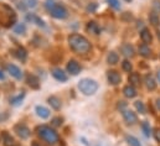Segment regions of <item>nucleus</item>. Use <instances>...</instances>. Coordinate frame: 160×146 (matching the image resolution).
I'll return each mask as SVG.
<instances>
[{
  "mask_svg": "<svg viewBox=\"0 0 160 146\" xmlns=\"http://www.w3.org/2000/svg\"><path fill=\"white\" fill-rule=\"evenodd\" d=\"M154 138H155V140L160 143V129H155L154 130Z\"/></svg>",
  "mask_w": 160,
  "mask_h": 146,
  "instance_id": "41",
  "label": "nucleus"
},
{
  "mask_svg": "<svg viewBox=\"0 0 160 146\" xmlns=\"http://www.w3.org/2000/svg\"><path fill=\"white\" fill-rule=\"evenodd\" d=\"M153 10L157 14L160 12V0H153Z\"/></svg>",
  "mask_w": 160,
  "mask_h": 146,
  "instance_id": "37",
  "label": "nucleus"
},
{
  "mask_svg": "<svg viewBox=\"0 0 160 146\" xmlns=\"http://www.w3.org/2000/svg\"><path fill=\"white\" fill-rule=\"evenodd\" d=\"M2 143H4L5 146H15V140H14V138H12L9 133H6V131L2 133Z\"/></svg>",
  "mask_w": 160,
  "mask_h": 146,
  "instance_id": "24",
  "label": "nucleus"
},
{
  "mask_svg": "<svg viewBox=\"0 0 160 146\" xmlns=\"http://www.w3.org/2000/svg\"><path fill=\"white\" fill-rule=\"evenodd\" d=\"M149 21H150V24H153L154 26H157V25L159 24V16H158V14H157L155 11H153V12L149 14Z\"/></svg>",
  "mask_w": 160,
  "mask_h": 146,
  "instance_id": "28",
  "label": "nucleus"
},
{
  "mask_svg": "<svg viewBox=\"0 0 160 146\" xmlns=\"http://www.w3.org/2000/svg\"><path fill=\"white\" fill-rule=\"evenodd\" d=\"M155 104H157V108L160 110V98H158V99H157V103H155Z\"/></svg>",
  "mask_w": 160,
  "mask_h": 146,
  "instance_id": "42",
  "label": "nucleus"
},
{
  "mask_svg": "<svg viewBox=\"0 0 160 146\" xmlns=\"http://www.w3.org/2000/svg\"><path fill=\"white\" fill-rule=\"evenodd\" d=\"M31 146H41L38 141H32V144H31Z\"/></svg>",
  "mask_w": 160,
  "mask_h": 146,
  "instance_id": "43",
  "label": "nucleus"
},
{
  "mask_svg": "<svg viewBox=\"0 0 160 146\" xmlns=\"http://www.w3.org/2000/svg\"><path fill=\"white\" fill-rule=\"evenodd\" d=\"M108 1V4L113 7V9H116V10H119L120 9V2L119 0H107Z\"/></svg>",
  "mask_w": 160,
  "mask_h": 146,
  "instance_id": "34",
  "label": "nucleus"
},
{
  "mask_svg": "<svg viewBox=\"0 0 160 146\" xmlns=\"http://www.w3.org/2000/svg\"><path fill=\"white\" fill-rule=\"evenodd\" d=\"M120 51H122V53H123L125 57H133V56L135 55L134 48H133V46H132L130 43H124V45L120 47Z\"/></svg>",
  "mask_w": 160,
  "mask_h": 146,
  "instance_id": "16",
  "label": "nucleus"
},
{
  "mask_svg": "<svg viewBox=\"0 0 160 146\" xmlns=\"http://www.w3.org/2000/svg\"><path fill=\"white\" fill-rule=\"evenodd\" d=\"M66 70H67V72L70 73V74H72V75H77V74L82 71V66L80 65L78 61H76V60H70L68 63H67Z\"/></svg>",
  "mask_w": 160,
  "mask_h": 146,
  "instance_id": "7",
  "label": "nucleus"
},
{
  "mask_svg": "<svg viewBox=\"0 0 160 146\" xmlns=\"http://www.w3.org/2000/svg\"><path fill=\"white\" fill-rule=\"evenodd\" d=\"M123 94L127 97V98H134L137 95V90L134 88V85L129 84V85H125L124 89H123Z\"/></svg>",
  "mask_w": 160,
  "mask_h": 146,
  "instance_id": "21",
  "label": "nucleus"
},
{
  "mask_svg": "<svg viewBox=\"0 0 160 146\" xmlns=\"http://www.w3.org/2000/svg\"><path fill=\"white\" fill-rule=\"evenodd\" d=\"M107 79L113 85H117L122 82V77H120V74L117 71H108L107 72Z\"/></svg>",
  "mask_w": 160,
  "mask_h": 146,
  "instance_id": "12",
  "label": "nucleus"
},
{
  "mask_svg": "<svg viewBox=\"0 0 160 146\" xmlns=\"http://www.w3.org/2000/svg\"><path fill=\"white\" fill-rule=\"evenodd\" d=\"M122 68H123V71H125V72H130V71L133 70V66H132V63H130L128 60H124L123 63H122Z\"/></svg>",
  "mask_w": 160,
  "mask_h": 146,
  "instance_id": "32",
  "label": "nucleus"
},
{
  "mask_svg": "<svg viewBox=\"0 0 160 146\" xmlns=\"http://www.w3.org/2000/svg\"><path fill=\"white\" fill-rule=\"evenodd\" d=\"M14 32L18 35H24L26 32V25L25 24H16L14 27Z\"/></svg>",
  "mask_w": 160,
  "mask_h": 146,
  "instance_id": "27",
  "label": "nucleus"
},
{
  "mask_svg": "<svg viewBox=\"0 0 160 146\" xmlns=\"http://www.w3.org/2000/svg\"><path fill=\"white\" fill-rule=\"evenodd\" d=\"M118 61H119V56H118L117 52L112 51V52L108 53V56H107V62H108L109 65H117Z\"/></svg>",
  "mask_w": 160,
  "mask_h": 146,
  "instance_id": "25",
  "label": "nucleus"
},
{
  "mask_svg": "<svg viewBox=\"0 0 160 146\" xmlns=\"http://www.w3.org/2000/svg\"><path fill=\"white\" fill-rule=\"evenodd\" d=\"M122 114H123V119H124V121H125L128 125H134V124L138 121V116H137V114H135L134 111H132V110L125 109L122 111Z\"/></svg>",
  "mask_w": 160,
  "mask_h": 146,
  "instance_id": "8",
  "label": "nucleus"
},
{
  "mask_svg": "<svg viewBox=\"0 0 160 146\" xmlns=\"http://www.w3.org/2000/svg\"><path fill=\"white\" fill-rule=\"evenodd\" d=\"M140 38H142V41L144 42V43H150L152 42V40H153V36H152V34H150V31L148 30V29H143L142 31H140Z\"/></svg>",
  "mask_w": 160,
  "mask_h": 146,
  "instance_id": "22",
  "label": "nucleus"
},
{
  "mask_svg": "<svg viewBox=\"0 0 160 146\" xmlns=\"http://www.w3.org/2000/svg\"><path fill=\"white\" fill-rule=\"evenodd\" d=\"M55 4H56L55 0H46V1H45V9H46L47 11H50V10L53 7Z\"/></svg>",
  "mask_w": 160,
  "mask_h": 146,
  "instance_id": "36",
  "label": "nucleus"
},
{
  "mask_svg": "<svg viewBox=\"0 0 160 146\" xmlns=\"http://www.w3.org/2000/svg\"><path fill=\"white\" fill-rule=\"evenodd\" d=\"M134 107H135V109L138 110L140 114H145V105H144V103H142L140 100L135 102V103H134Z\"/></svg>",
  "mask_w": 160,
  "mask_h": 146,
  "instance_id": "31",
  "label": "nucleus"
},
{
  "mask_svg": "<svg viewBox=\"0 0 160 146\" xmlns=\"http://www.w3.org/2000/svg\"><path fill=\"white\" fill-rule=\"evenodd\" d=\"M48 12H50V15H51L52 17H55V19H57V20H65V19H67V16H68L67 9H66L63 5L57 4V2L53 5V7H52Z\"/></svg>",
  "mask_w": 160,
  "mask_h": 146,
  "instance_id": "5",
  "label": "nucleus"
},
{
  "mask_svg": "<svg viewBox=\"0 0 160 146\" xmlns=\"http://www.w3.org/2000/svg\"><path fill=\"white\" fill-rule=\"evenodd\" d=\"M145 85L149 90H154L157 88V82L154 79V77L152 74H147L145 75Z\"/></svg>",
  "mask_w": 160,
  "mask_h": 146,
  "instance_id": "20",
  "label": "nucleus"
},
{
  "mask_svg": "<svg viewBox=\"0 0 160 146\" xmlns=\"http://www.w3.org/2000/svg\"><path fill=\"white\" fill-rule=\"evenodd\" d=\"M47 102H48V104L51 105V108L55 110H60L61 109V107H62L61 99H60L58 97H56V95H51V97H48Z\"/></svg>",
  "mask_w": 160,
  "mask_h": 146,
  "instance_id": "15",
  "label": "nucleus"
},
{
  "mask_svg": "<svg viewBox=\"0 0 160 146\" xmlns=\"http://www.w3.org/2000/svg\"><path fill=\"white\" fill-rule=\"evenodd\" d=\"M128 80H129V83H130L132 85H134V87H135V85H139V84H140V75H139L138 73H130Z\"/></svg>",
  "mask_w": 160,
  "mask_h": 146,
  "instance_id": "26",
  "label": "nucleus"
},
{
  "mask_svg": "<svg viewBox=\"0 0 160 146\" xmlns=\"http://www.w3.org/2000/svg\"><path fill=\"white\" fill-rule=\"evenodd\" d=\"M14 56H15L18 60H20L21 62H25L26 58H28V52H26V50H25L24 47H18V48L14 51Z\"/></svg>",
  "mask_w": 160,
  "mask_h": 146,
  "instance_id": "17",
  "label": "nucleus"
},
{
  "mask_svg": "<svg viewBox=\"0 0 160 146\" xmlns=\"http://www.w3.org/2000/svg\"><path fill=\"white\" fill-rule=\"evenodd\" d=\"M62 121H63V120H62L60 116H57V118H53V119L51 120V125L55 126V128H58V126L62 125Z\"/></svg>",
  "mask_w": 160,
  "mask_h": 146,
  "instance_id": "33",
  "label": "nucleus"
},
{
  "mask_svg": "<svg viewBox=\"0 0 160 146\" xmlns=\"http://www.w3.org/2000/svg\"><path fill=\"white\" fill-rule=\"evenodd\" d=\"M4 78H5V75H4V73H2V72H1V71H0V79L2 80Z\"/></svg>",
  "mask_w": 160,
  "mask_h": 146,
  "instance_id": "44",
  "label": "nucleus"
},
{
  "mask_svg": "<svg viewBox=\"0 0 160 146\" xmlns=\"http://www.w3.org/2000/svg\"><path fill=\"white\" fill-rule=\"evenodd\" d=\"M122 20H123V21H132V20H133V15H132L130 12H124V14L122 15Z\"/></svg>",
  "mask_w": 160,
  "mask_h": 146,
  "instance_id": "38",
  "label": "nucleus"
},
{
  "mask_svg": "<svg viewBox=\"0 0 160 146\" xmlns=\"http://www.w3.org/2000/svg\"><path fill=\"white\" fill-rule=\"evenodd\" d=\"M26 5H28V7H35L38 5V0H28Z\"/></svg>",
  "mask_w": 160,
  "mask_h": 146,
  "instance_id": "39",
  "label": "nucleus"
},
{
  "mask_svg": "<svg viewBox=\"0 0 160 146\" xmlns=\"http://www.w3.org/2000/svg\"><path fill=\"white\" fill-rule=\"evenodd\" d=\"M26 21H29V22H31V24H35V25H38V26H40V27H45L46 25H45V21L41 19L40 16H38L36 14H28L26 15Z\"/></svg>",
  "mask_w": 160,
  "mask_h": 146,
  "instance_id": "13",
  "label": "nucleus"
},
{
  "mask_svg": "<svg viewBox=\"0 0 160 146\" xmlns=\"http://www.w3.org/2000/svg\"><path fill=\"white\" fill-rule=\"evenodd\" d=\"M77 87H78L81 93L84 95H93L98 90V83L91 78H82L78 82Z\"/></svg>",
  "mask_w": 160,
  "mask_h": 146,
  "instance_id": "4",
  "label": "nucleus"
},
{
  "mask_svg": "<svg viewBox=\"0 0 160 146\" xmlns=\"http://www.w3.org/2000/svg\"><path fill=\"white\" fill-rule=\"evenodd\" d=\"M118 109L120 111H123V110L127 109V103L125 102H118Z\"/></svg>",
  "mask_w": 160,
  "mask_h": 146,
  "instance_id": "40",
  "label": "nucleus"
},
{
  "mask_svg": "<svg viewBox=\"0 0 160 146\" xmlns=\"http://www.w3.org/2000/svg\"><path fill=\"white\" fill-rule=\"evenodd\" d=\"M0 10L2 14V16L0 17V22L2 26L10 27L14 24H16V12L11 6L6 4H0Z\"/></svg>",
  "mask_w": 160,
  "mask_h": 146,
  "instance_id": "3",
  "label": "nucleus"
},
{
  "mask_svg": "<svg viewBox=\"0 0 160 146\" xmlns=\"http://www.w3.org/2000/svg\"><path fill=\"white\" fill-rule=\"evenodd\" d=\"M86 30L88 32H91V34H94V35H99L101 34V29H99V26H98V24L96 21H89L87 24Z\"/></svg>",
  "mask_w": 160,
  "mask_h": 146,
  "instance_id": "18",
  "label": "nucleus"
},
{
  "mask_svg": "<svg viewBox=\"0 0 160 146\" xmlns=\"http://www.w3.org/2000/svg\"><path fill=\"white\" fill-rule=\"evenodd\" d=\"M14 131H15V134H16L20 139H22V140L29 139L30 135H31V130H30L25 124H16V125L14 126Z\"/></svg>",
  "mask_w": 160,
  "mask_h": 146,
  "instance_id": "6",
  "label": "nucleus"
},
{
  "mask_svg": "<svg viewBox=\"0 0 160 146\" xmlns=\"http://www.w3.org/2000/svg\"><path fill=\"white\" fill-rule=\"evenodd\" d=\"M68 46L73 52H76L78 55L88 53L92 48L91 42L80 34H72L68 36Z\"/></svg>",
  "mask_w": 160,
  "mask_h": 146,
  "instance_id": "1",
  "label": "nucleus"
},
{
  "mask_svg": "<svg viewBox=\"0 0 160 146\" xmlns=\"http://www.w3.org/2000/svg\"><path fill=\"white\" fill-rule=\"evenodd\" d=\"M25 92H21L20 94H18V95H15V97H11L10 98V104L11 105H14V107H18V105H20L21 103H22V100H24V98H25Z\"/></svg>",
  "mask_w": 160,
  "mask_h": 146,
  "instance_id": "19",
  "label": "nucleus"
},
{
  "mask_svg": "<svg viewBox=\"0 0 160 146\" xmlns=\"http://www.w3.org/2000/svg\"><path fill=\"white\" fill-rule=\"evenodd\" d=\"M6 71H8V73L10 75H12L14 78H16L19 80L22 79V72H21V70L18 66H15V65H8L6 66Z\"/></svg>",
  "mask_w": 160,
  "mask_h": 146,
  "instance_id": "11",
  "label": "nucleus"
},
{
  "mask_svg": "<svg viewBox=\"0 0 160 146\" xmlns=\"http://www.w3.org/2000/svg\"><path fill=\"white\" fill-rule=\"evenodd\" d=\"M125 1H127V2H130V1H132V0H125Z\"/></svg>",
  "mask_w": 160,
  "mask_h": 146,
  "instance_id": "47",
  "label": "nucleus"
},
{
  "mask_svg": "<svg viewBox=\"0 0 160 146\" xmlns=\"http://www.w3.org/2000/svg\"><path fill=\"white\" fill-rule=\"evenodd\" d=\"M35 113H36V115H38L39 118H41V119H47V118H50V114H51L50 109H47V108L43 107V105H36Z\"/></svg>",
  "mask_w": 160,
  "mask_h": 146,
  "instance_id": "14",
  "label": "nucleus"
},
{
  "mask_svg": "<svg viewBox=\"0 0 160 146\" xmlns=\"http://www.w3.org/2000/svg\"><path fill=\"white\" fill-rule=\"evenodd\" d=\"M97 7H98V4H97V2H91V4H88V6L86 7V10H87L88 12H94V11L97 10Z\"/></svg>",
  "mask_w": 160,
  "mask_h": 146,
  "instance_id": "35",
  "label": "nucleus"
},
{
  "mask_svg": "<svg viewBox=\"0 0 160 146\" xmlns=\"http://www.w3.org/2000/svg\"><path fill=\"white\" fill-rule=\"evenodd\" d=\"M158 37H159V40H160V31H158Z\"/></svg>",
  "mask_w": 160,
  "mask_h": 146,
  "instance_id": "46",
  "label": "nucleus"
},
{
  "mask_svg": "<svg viewBox=\"0 0 160 146\" xmlns=\"http://www.w3.org/2000/svg\"><path fill=\"white\" fill-rule=\"evenodd\" d=\"M142 130H143V133H144V135H145L147 138L150 136V134H152L150 131H152V130H150V125H149L147 121H143V123H142Z\"/></svg>",
  "mask_w": 160,
  "mask_h": 146,
  "instance_id": "29",
  "label": "nucleus"
},
{
  "mask_svg": "<svg viewBox=\"0 0 160 146\" xmlns=\"http://www.w3.org/2000/svg\"><path fill=\"white\" fill-rule=\"evenodd\" d=\"M36 131H38V136L47 145H55L60 141V136L56 133V130L48 125H41L38 128Z\"/></svg>",
  "mask_w": 160,
  "mask_h": 146,
  "instance_id": "2",
  "label": "nucleus"
},
{
  "mask_svg": "<svg viewBox=\"0 0 160 146\" xmlns=\"http://www.w3.org/2000/svg\"><path fill=\"white\" fill-rule=\"evenodd\" d=\"M127 143L129 144L130 146H142L140 145V143H139V140L137 139V138H134V136H127Z\"/></svg>",
  "mask_w": 160,
  "mask_h": 146,
  "instance_id": "30",
  "label": "nucleus"
},
{
  "mask_svg": "<svg viewBox=\"0 0 160 146\" xmlns=\"http://www.w3.org/2000/svg\"><path fill=\"white\" fill-rule=\"evenodd\" d=\"M157 77H158V79H159V82H160V68L158 70V72H157Z\"/></svg>",
  "mask_w": 160,
  "mask_h": 146,
  "instance_id": "45",
  "label": "nucleus"
},
{
  "mask_svg": "<svg viewBox=\"0 0 160 146\" xmlns=\"http://www.w3.org/2000/svg\"><path fill=\"white\" fill-rule=\"evenodd\" d=\"M139 53H140V56L148 58V57L152 56V50L149 48V46L147 43H143V45L139 46Z\"/></svg>",
  "mask_w": 160,
  "mask_h": 146,
  "instance_id": "23",
  "label": "nucleus"
},
{
  "mask_svg": "<svg viewBox=\"0 0 160 146\" xmlns=\"http://www.w3.org/2000/svg\"><path fill=\"white\" fill-rule=\"evenodd\" d=\"M26 83L31 89H36V90L40 89V79L35 74H31V73L26 74Z\"/></svg>",
  "mask_w": 160,
  "mask_h": 146,
  "instance_id": "10",
  "label": "nucleus"
},
{
  "mask_svg": "<svg viewBox=\"0 0 160 146\" xmlns=\"http://www.w3.org/2000/svg\"><path fill=\"white\" fill-rule=\"evenodd\" d=\"M51 74H52V77H53L56 80H58V82H61V83H65V82L68 80L67 73H65L61 68H52V70H51Z\"/></svg>",
  "mask_w": 160,
  "mask_h": 146,
  "instance_id": "9",
  "label": "nucleus"
}]
</instances>
